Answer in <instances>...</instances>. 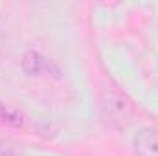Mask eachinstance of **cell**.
I'll list each match as a JSON object with an SVG mask.
<instances>
[{
	"label": "cell",
	"mask_w": 158,
	"mask_h": 156,
	"mask_svg": "<svg viewBox=\"0 0 158 156\" xmlns=\"http://www.w3.org/2000/svg\"><path fill=\"white\" fill-rule=\"evenodd\" d=\"M22 121H24V117L17 109L0 101V123H4L7 127H20Z\"/></svg>",
	"instance_id": "obj_4"
},
{
	"label": "cell",
	"mask_w": 158,
	"mask_h": 156,
	"mask_svg": "<svg viewBox=\"0 0 158 156\" xmlns=\"http://www.w3.org/2000/svg\"><path fill=\"white\" fill-rule=\"evenodd\" d=\"M99 112H101V117L109 125H112L116 129L129 127L136 117V109H134L132 101L114 86H103L101 88Z\"/></svg>",
	"instance_id": "obj_1"
},
{
	"label": "cell",
	"mask_w": 158,
	"mask_h": 156,
	"mask_svg": "<svg viewBox=\"0 0 158 156\" xmlns=\"http://www.w3.org/2000/svg\"><path fill=\"white\" fill-rule=\"evenodd\" d=\"M136 156H158V127H143L132 136Z\"/></svg>",
	"instance_id": "obj_2"
},
{
	"label": "cell",
	"mask_w": 158,
	"mask_h": 156,
	"mask_svg": "<svg viewBox=\"0 0 158 156\" xmlns=\"http://www.w3.org/2000/svg\"><path fill=\"white\" fill-rule=\"evenodd\" d=\"M44 68H46V61H44V57L40 55L39 51L28 50L22 55V70H24L26 76H30V77L39 76Z\"/></svg>",
	"instance_id": "obj_3"
}]
</instances>
